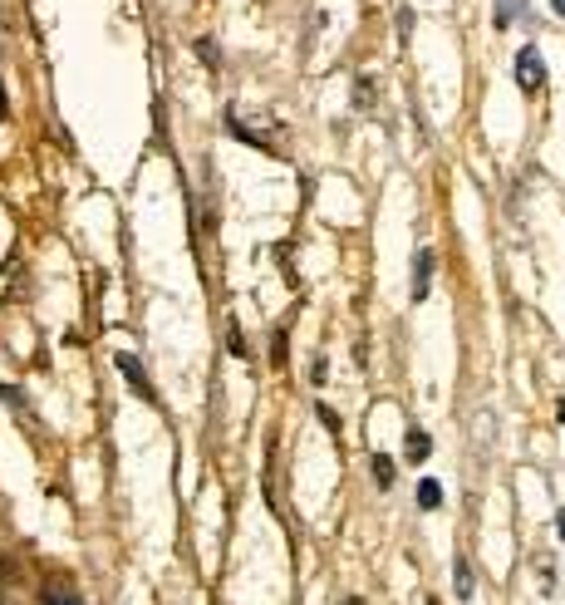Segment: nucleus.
<instances>
[{"mask_svg": "<svg viewBox=\"0 0 565 605\" xmlns=\"http://www.w3.org/2000/svg\"><path fill=\"white\" fill-rule=\"evenodd\" d=\"M45 605H79V596L69 586H59V581H45Z\"/></svg>", "mask_w": 565, "mask_h": 605, "instance_id": "obj_8", "label": "nucleus"}, {"mask_svg": "<svg viewBox=\"0 0 565 605\" xmlns=\"http://www.w3.org/2000/svg\"><path fill=\"white\" fill-rule=\"evenodd\" d=\"M428 453H433V438H428L423 428H408V438H403V458L418 468V463H428Z\"/></svg>", "mask_w": 565, "mask_h": 605, "instance_id": "obj_4", "label": "nucleus"}, {"mask_svg": "<svg viewBox=\"0 0 565 605\" xmlns=\"http://www.w3.org/2000/svg\"><path fill=\"white\" fill-rule=\"evenodd\" d=\"M433 266H438V256H433V246H423L413 261V301H423L433 291Z\"/></svg>", "mask_w": 565, "mask_h": 605, "instance_id": "obj_2", "label": "nucleus"}, {"mask_svg": "<svg viewBox=\"0 0 565 605\" xmlns=\"http://www.w3.org/2000/svg\"><path fill=\"white\" fill-rule=\"evenodd\" d=\"M418 507H423V512H438V507H443V483H438V478H423V483H418Z\"/></svg>", "mask_w": 565, "mask_h": 605, "instance_id": "obj_6", "label": "nucleus"}, {"mask_svg": "<svg viewBox=\"0 0 565 605\" xmlns=\"http://www.w3.org/2000/svg\"><path fill=\"white\" fill-rule=\"evenodd\" d=\"M118 374H123V379H128V384H133V389H138V394H143L148 404H158V394H153V384H148L143 364L133 360V355H118Z\"/></svg>", "mask_w": 565, "mask_h": 605, "instance_id": "obj_3", "label": "nucleus"}, {"mask_svg": "<svg viewBox=\"0 0 565 605\" xmlns=\"http://www.w3.org/2000/svg\"><path fill=\"white\" fill-rule=\"evenodd\" d=\"M516 84H521L526 94L546 89V60H541V50H536V45H526V50L516 55Z\"/></svg>", "mask_w": 565, "mask_h": 605, "instance_id": "obj_1", "label": "nucleus"}, {"mask_svg": "<svg viewBox=\"0 0 565 605\" xmlns=\"http://www.w3.org/2000/svg\"><path fill=\"white\" fill-rule=\"evenodd\" d=\"M369 468H374V483L384 487V492L394 487V458H384V453H374V463H369Z\"/></svg>", "mask_w": 565, "mask_h": 605, "instance_id": "obj_7", "label": "nucleus"}, {"mask_svg": "<svg viewBox=\"0 0 565 605\" xmlns=\"http://www.w3.org/2000/svg\"><path fill=\"white\" fill-rule=\"evenodd\" d=\"M344 605H364V601H359V596H354V601H344Z\"/></svg>", "mask_w": 565, "mask_h": 605, "instance_id": "obj_11", "label": "nucleus"}, {"mask_svg": "<svg viewBox=\"0 0 565 605\" xmlns=\"http://www.w3.org/2000/svg\"><path fill=\"white\" fill-rule=\"evenodd\" d=\"M452 586H457V601H472V561H467V556H457V566H452Z\"/></svg>", "mask_w": 565, "mask_h": 605, "instance_id": "obj_5", "label": "nucleus"}, {"mask_svg": "<svg viewBox=\"0 0 565 605\" xmlns=\"http://www.w3.org/2000/svg\"><path fill=\"white\" fill-rule=\"evenodd\" d=\"M556 532H561V537H565V512H561V517H556Z\"/></svg>", "mask_w": 565, "mask_h": 605, "instance_id": "obj_10", "label": "nucleus"}, {"mask_svg": "<svg viewBox=\"0 0 565 605\" xmlns=\"http://www.w3.org/2000/svg\"><path fill=\"white\" fill-rule=\"evenodd\" d=\"M551 10H556V15H565V0H551Z\"/></svg>", "mask_w": 565, "mask_h": 605, "instance_id": "obj_9", "label": "nucleus"}, {"mask_svg": "<svg viewBox=\"0 0 565 605\" xmlns=\"http://www.w3.org/2000/svg\"><path fill=\"white\" fill-rule=\"evenodd\" d=\"M0 114H5V94H0Z\"/></svg>", "mask_w": 565, "mask_h": 605, "instance_id": "obj_12", "label": "nucleus"}]
</instances>
